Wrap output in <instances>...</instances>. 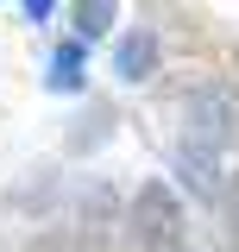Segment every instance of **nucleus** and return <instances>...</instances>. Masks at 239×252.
<instances>
[{"instance_id": "1", "label": "nucleus", "mask_w": 239, "mask_h": 252, "mask_svg": "<svg viewBox=\"0 0 239 252\" xmlns=\"http://www.w3.org/2000/svg\"><path fill=\"white\" fill-rule=\"evenodd\" d=\"M182 145H195V152H220L227 139L239 132V101L220 82H208V89H195L189 94V107H182Z\"/></svg>"}, {"instance_id": "2", "label": "nucleus", "mask_w": 239, "mask_h": 252, "mask_svg": "<svg viewBox=\"0 0 239 252\" xmlns=\"http://www.w3.org/2000/svg\"><path fill=\"white\" fill-rule=\"evenodd\" d=\"M126 227H132V240H139V246H170V240H177V227H182L177 189L151 177V183L132 195V208H126Z\"/></svg>"}, {"instance_id": "3", "label": "nucleus", "mask_w": 239, "mask_h": 252, "mask_svg": "<svg viewBox=\"0 0 239 252\" xmlns=\"http://www.w3.org/2000/svg\"><path fill=\"white\" fill-rule=\"evenodd\" d=\"M114 69L126 82H145L151 69H157V38H151V32H126L120 51H114Z\"/></svg>"}, {"instance_id": "4", "label": "nucleus", "mask_w": 239, "mask_h": 252, "mask_svg": "<svg viewBox=\"0 0 239 252\" xmlns=\"http://www.w3.org/2000/svg\"><path fill=\"white\" fill-rule=\"evenodd\" d=\"M177 177L189 189H195V195H220V177H214V152H195V145H177Z\"/></svg>"}, {"instance_id": "5", "label": "nucleus", "mask_w": 239, "mask_h": 252, "mask_svg": "<svg viewBox=\"0 0 239 252\" xmlns=\"http://www.w3.org/2000/svg\"><path fill=\"white\" fill-rule=\"evenodd\" d=\"M82 76H89V51L82 44H57L51 51V89H82Z\"/></svg>"}, {"instance_id": "6", "label": "nucleus", "mask_w": 239, "mask_h": 252, "mask_svg": "<svg viewBox=\"0 0 239 252\" xmlns=\"http://www.w3.org/2000/svg\"><path fill=\"white\" fill-rule=\"evenodd\" d=\"M114 13H120V0H76V32L82 38H101L114 26Z\"/></svg>"}, {"instance_id": "7", "label": "nucleus", "mask_w": 239, "mask_h": 252, "mask_svg": "<svg viewBox=\"0 0 239 252\" xmlns=\"http://www.w3.org/2000/svg\"><path fill=\"white\" fill-rule=\"evenodd\" d=\"M51 6L57 0H26V19H51Z\"/></svg>"}]
</instances>
